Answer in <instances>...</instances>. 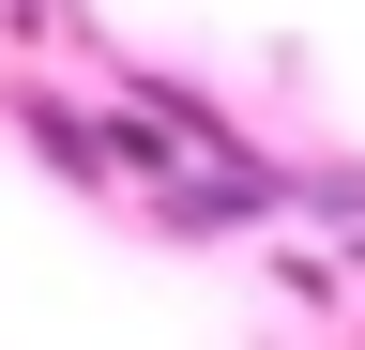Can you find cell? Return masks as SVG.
<instances>
[{
    "label": "cell",
    "instance_id": "cell-1",
    "mask_svg": "<svg viewBox=\"0 0 365 350\" xmlns=\"http://www.w3.org/2000/svg\"><path fill=\"white\" fill-rule=\"evenodd\" d=\"M153 213H168L182 244L274 229V213H289V168H274V153H228V168H168V183H153Z\"/></svg>",
    "mask_w": 365,
    "mask_h": 350
}]
</instances>
